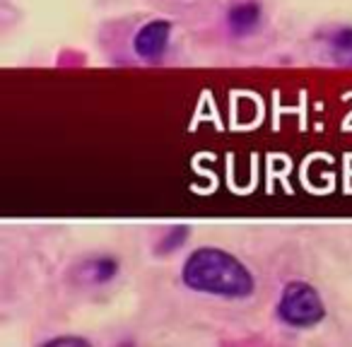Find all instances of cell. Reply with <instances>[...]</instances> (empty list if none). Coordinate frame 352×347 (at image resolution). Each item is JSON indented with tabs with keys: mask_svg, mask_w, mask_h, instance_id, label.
<instances>
[{
	"mask_svg": "<svg viewBox=\"0 0 352 347\" xmlns=\"http://www.w3.org/2000/svg\"><path fill=\"white\" fill-rule=\"evenodd\" d=\"M182 282L191 292L227 302H244L256 292V278L249 265L220 246L193 249L182 265Z\"/></svg>",
	"mask_w": 352,
	"mask_h": 347,
	"instance_id": "cell-1",
	"label": "cell"
},
{
	"mask_svg": "<svg viewBox=\"0 0 352 347\" xmlns=\"http://www.w3.org/2000/svg\"><path fill=\"white\" fill-rule=\"evenodd\" d=\"M275 316L287 328H316L326 318V302L311 282L289 280L280 289Z\"/></svg>",
	"mask_w": 352,
	"mask_h": 347,
	"instance_id": "cell-2",
	"label": "cell"
},
{
	"mask_svg": "<svg viewBox=\"0 0 352 347\" xmlns=\"http://www.w3.org/2000/svg\"><path fill=\"white\" fill-rule=\"evenodd\" d=\"M171 32H174V22L166 17L147 20L145 25L138 27L133 36V54L145 63H160L171 46Z\"/></svg>",
	"mask_w": 352,
	"mask_h": 347,
	"instance_id": "cell-3",
	"label": "cell"
},
{
	"mask_svg": "<svg viewBox=\"0 0 352 347\" xmlns=\"http://www.w3.org/2000/svg\"><path fill=\"white\" fill-rule=\"evenodd\" d=\"M121 273V260L111 254L87 256L73 268V282L82 287H102L118 278Z\"/></svg>",
	"mask_w": 352,
	"mask_h": 347,
	"instance_id": "cell-4",
	"label": "cell"
},
{
	"mask_svg": "<svg viewBox=\"0 0 352 347\" xmlns=\"http://www.w3.org/2000/svg\"><path fill=\"white\" fill-rule=\"evenodd\" d=\"M225 25L230 30L232 36L244 39L258 32V27L263 25V5L258 0H236L227 8L225 12Z\"/></svg>",
	"mask_w": 352,
	"mask_h": 347,
	"instance_id": "cell-5",
	"label": "cell"
},
{
	"mask_svg": "<svg viewBox=\"0 0 352 347\" xmlns=\"http://www.w3.org/2000/svg\"><path fill=\"white\" fill-rule=\"evenodd\" d=\"M323 44H326L333 63L352 68V25H340L328 30Z\"/></svg>",
	"mask_w": 352,
	"mask_h": 347,
	"instance_id": "cell-6",
	"label": "cell"
},
{
	"mask_svg": "<svg viewBox=\"0 0 352 347\" xmlns=\"http://www.w3.org/2000/svg\"><path fill=\"white\" fill-rule=\"evenodd\" d=\"M188 236H191V227H188V225L171 227V230H166L164 234H162V239L157 241V251H160V254H171V251H179L188 241Z\"/></svg>",
	"mask_w": 352,
	"mask_h": 347,
	"instance_id": "cell-7",
	"label": "cell"
},
{
	"mask_svg": "<svg viewBox=\"0 0 352 347\" xmlns=\"http://www.w3.org/2000/svg\"><path fill=\"white\" fill-rule=\"evenodd\" d=\"M46 347H63V345H73V347H89V340L87 337H80V335H56V337H49V340L44 342Z\"/></svg>",
	"mask_w": 352,
	"mask_h": 347,
	"instance_id": "cell-8",
	"label": "cell"
}]
</instances>
